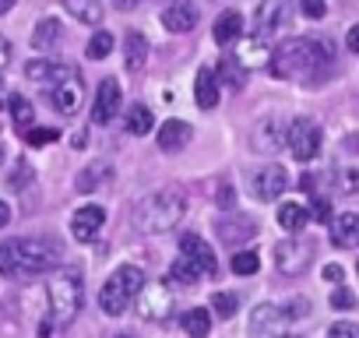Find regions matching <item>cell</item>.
<instances>
[{
  "mask_svg": "<svg viewBox=\"0 0 359 338\" xmlns=\"http://www.w3.org/2000/svg\"><path fill=\"white\" fill-rule=\"evenodd\" d=\"M310 215L317 219V222H331V205H327V198H313V205H310Z\"/></svg>",
  "mask_w": 359,
  "mask_h": 338,
  "instance_id": "cell-41",
  "label": "cell"
},
{
  "mask_svg": "<svg viewBox=\"0 0 359 338\" xmlns=\"http://www.w3.org/2000/svg\"><path fill=\"white\" fill-rule=\"evenodd\" d=\"M85 141H88V137H85V130H78V134H74V148H85Z\"/></svg>",
  "mask_w": 359,
  "mask_h": 338,
  "instance_id": "cell-51",
  "label": "cell"
},
{
  "mask_svg": "<svg viewBox=\"0 0 359 338\" xmlns=\"http://www.w3.org/2000/svg\"><path fill=\"white\" fill-rule=\"evenodd\" d=\"M180 254H184V257H191L205 275H215L219 271V261H215V250L201 240V236H194V233H184V236H180Z\"/></svg>",
  "mask_w": 359,
  "mask_h": 338,
  "instance_id": "cell-15",
  "label": "cell"
},
{
  "mask_svg": "<svg viewBox=\"0 0 359 338\" xmlns=\"http://www.w3.org/2000/svg\"><path fill=\"white\" fill-rule=\"evenodd\" d=\"M306 222H310V212H306L299 201H285V205L278 208V226H282V229L299 233V229H306Z\"/></svg>",
  "mask_w": 359,
  "mask_h": 338,
  "instance_id": "cell-25",
  "label": "cell"
},
{
  "mask_svg": "<svg viewBox=\"0 0 359 338\" xmlns=\"http://www.w3.org/2000/svg\"><path fill=\"white\" fill-rule=\"evenodd\" d=\"M15 4H18V0H0V15H8Z\"/></svg>",
  "mask_w": 359,
  "mask_h": 338,
  "instance_id": "cell-50",
  "label": "cell"
},
{
  "mask_svg": "<svg viewBox=\"0 0 359 338\" xmlns=\"http://www.w3.org/2000/svg\"><path fill=\"white\" fill-rule=\"evenodd\" d=\"M50 310H53V320L60 327H67L78 313H81V303H85V285H81V271L78 268H57L53 278H50Z\"/></svg>",
  "mask_w": 359,
  "mask_h": 338,
  "instance_id": "cell-5",
  "label": "cell"
},
{
  "mask_svg": "<svg viewBox=\"0 0 359 338\" xmlns=\"http://www.w3.org/2000/svg\"><path fill=\"white\" fill-rule=\"evenodd\" d=\"M240 32H243V15H240V11H226V15H219L212 36H215L219 46H229V43L240 39Z\"/></svg>",
  "mask_w": 359,
  "mask_h": 338,
  "instance_id": "cell-24",
  "label": "cell"
},
{
  "mask_svg": "<svg viewBox=\"0 0 359 338\" xmlns=\"http://www.w3.org/2000/svg\"><path fill=\"white\" fill-rule=\"evenodd\" d=\"M162 25L165 32H191L198 25V8L191 4V0H172V4L162 11Z\"/></svg>",
  "mask_w": 359,
  "mask_h": 338,
  "instance_id": "cell-17",
  "label": "cell"
},
{
  "mask_svg": "<svg viewBox=\"0 0 359 338\" xmlns=\"http://www.w3.org/2000/svg\"><path fill=\"white\" fill-rule=\"evenodd\" d=\"M67 8L81 18V22H99L102 8H95V0H67Z\"/></svg>",
  "mask_w": 359,
  "mask_h": 338,
  "instance_id": "cell-36",
  "label": "cell"
},
{
  "mask_svg": "<svg viewBox=\"0 0 359 338\" xmlns=\"http://www.w3.org/2000/svg\"><path fill=\"white\" fill-rule=\"evenodd\" d=\"M109 50H113V32H95L92 39H88V60H106L109 57Z\"/></svg>",
  "mask_w": 359,
  "mask_h": 338,
  "instance_id": "cell-33",
  "label": "cell"
},
{
  "mask_svg": "<svg viewBox=\"0 0 359 338\" xmlns=\"http://www.w3.org/2000/svg\"><path fill=\"white\" fill-rule=\"evenodd\" d=\"M57 43H60V22L57 18H43L36 25V32H32V46L36 50H53Z\"/></svg>",
  "mask_w": 359,
  "mask_h": 338,
  "instance_id": "cell-27",
  "label": "cell"
},
{
  "mask_svg": "<svg viewBox=\"0 0 359 338\" xmlns=\"http://www.w3.org/2000/svg\"><path fill=\"white\" fill-rule=\"evenodd\" d=\"M345 43H348V50H352V53H359V25H352V29H348Z\"/></svg>",
  "mask_w": 359,
  "mask_h": 338,
  "instance_id": "cell-45",
  "label": "cell"
},
{
  "mask_svg": "<svg viewBox=\"0 0 359 338\" xmlns=\"http://www.w3.org/2000/svg\"><path fill=\"white\" fill-rule=\"evenodd\" d=\"M324 278H327V282H341V268H338V264H327V268H324Z\"/></svg>",
  "mask_w": 359,
  "mask_h": 338,
  "instance_id": "cell-46",
  "label": "cell"
},
{
  "mask_svg": "<svg viewBox=\"0 0 359 338\" xmlns=\"http://www.w3.org/2000/svg\"><path fill=\"white\" fill-rule=\"evenodd\" d=\"M137 299V313L144 320H165L169 310H172V292H169V282H144L141 292L134 296Z\"/></svg>",
  "mask_w": 359,
  "mask_h": 338,
  "instance_id": "cell-9",
  "label": "cell"
},
{
  "mask_svg": "<svg viewBox=\"0 0 359 338\" xmlns=\"http://www.w3.org/2000/svg\"><path fill=\"white\" fill-rule=\"evenodd\" d=\"M102 226H106V212H102L99 205H85V208L74 212V219H71V233H74V240H81V243H92Z\"/></svg>",
  "mask_w": 359,
  "mask_h": 338,
  "instance_id": "cell-16",
  "label": "cell"
},
{
  "mask_svg": "<svg viewBox=\"0 0 359 338\" xmlns=\"http://www.w3.org/2000/svg\"><path fill=\"white\" fill-rule=\"evenodd\" d=\"M257 268H261L257 250H240V254L233 257V271H236V275H254Z\"/></svg>",
  "mask_w": 359,
  "mask_h": 338,
  "instance_id": "cell-35",
  "label": "cell"
},
{
  "mask_svg": "<svg viewBox=\"0 0 359 338\" xmlns=\"http://www.w3.org/2000/svg\"><path fill=\"white\" fill-rule=\"evenodd\" d=\"M194 99H198V106H201V109H215V106H219V81H215V74H212L208 67H201V71H198Z\"/></svg>",
  "mask_w": 359,
  "mask_h": 338,
  "instance_id": "cell-22",
  "label": "cell"
},
{
  "mask_svg": "<svg viewBox=\"0 0 359 338\" xmlns=\"http://www.w3.org/2000/svg\"><path fill=\"white\" fill-rule=\"evenodd\" d=\"M0 162H4V148H0Z\"/></svg>",
  "mask_w": 359,
  "mask_h": 338,
  "instance_id": "cell-52",
  "label": "cell"
},
{
  "mask_svg": "<svg viewBox=\"0 0 359 338\" xmlns=\"http://www.w3.org/2000/svg\"><path fill=\"white\" fill-rule=\"evenodd\" d=\"M331 243L341 250L359 247V212H345V215L331 219Z\"/></svg>",
  "mask_w": 359,
  "mask_h": 338,
  "instance_id": "cell-18",
  "label": "cell"
},
{
  "mask_svg": "<svg viewBox=\"0 0 359 338\" xmlns=\"http://www.w3.org/2000/svg\"><path fill=\"white\" fill-rule=\"evenodd\" d=\"M310 257H313V247L306 240H299L296 233H292V240H282L275 247V268L282 275H303L310 268Z\"/></svg>",
  "mask_w": 359,
  "mask_h": 338,
  "instance_id": "cell-8",
  "label": "cell"
},
{
  "mask_svg": "<svg viewBox=\"0 0 359 338\" xmlns=\"http://www.w3.org/2000/svg\"><path fill=\"white\" fill-rule=\"evenodd\" d=\"M285 148L292 151V158L310 162V158L320 151V127H317L313 120H306V116L292 120V123L285 127Z\"/></svg>",
  "mask_w": 359,
  "mask_h": 338,
  "instance_id": "cell-7",
  "label": "cell"
},
{
  "mask_svg": "<svg viewBox=\"0 0 359 338\" xmlns=\"http://www.w3.org/2000/svg\"><path fill=\"white\" fill-rule=\"evenodd\" d=\"M338 191H345V194L359 191V173H355V169H345V173L338 177Z\"/></svg>",
  "mask_w": 359,
  "mask_h": 338,
  "instance_id": "cell-42",
  "label": "cell"
},
{
  "mask_svg": "<svg viewBox=\"0 0 359 338\" xmlns=\"http://www.w3.org/2000/svg\"><path fill=\"white\" fill-rule=\"evenodd\" d=\"M184 219V198L176 191H151L134 205V226L141 233H165Z\"/></svg>",
  "mask_w": 359,
  "mask_h": 338,
  "instance_id": "cell-3",
  "label": "cell"
},
{
  "mask_svg": "<svg viewBox=\"0 0 359 338\" xmlns=\"http://www.w3.org/2000/svg\"><path fill=\"white\" fill-rule=\"evenodd\" d=\"M285 327H289V317H285L282 306H275V303L254 306V313H250V334H257V338H278V334H285Z\"/></svg>",
  "mask_w": 359,
  "mask_h": 338,
  "instance_id": "cell-12",
  "label": "cell"
},
{
  "mask_svg": "<svg viewBox=\"0 0 359 338\" xmlns=\"http://www.w3.org/2000/svg\"><path fill=\"white\" fill-rule=\"evenodd\" d=\"M219 205H222V208H233V191H229V187L219 191Z\"/></svg>",
  "mask_w": 359,
  "mask_h": 338,
  "instance_id": "cell-47",
  "label": "cell"
},
{
  "mask_svg": "<svg viewBox=\"0 0 359 338\" xmlns=\"http://www.w3.org/2000/svg\"><path fill=\"white\" fill-rule=\"evenodd\" d=\"M8 60H11V43H8L4 36H0V71L8 67Z\"/></svg>",
  "mask_w": 359,
  "mask_h": 338,
  "instance_id": "cell-44",
  "label": "cell"
},
{
  "mask_svg": "<svg viewBox=\"0 0 359 338\" xmlns=\"http://www.w3.org/2000/svg\"><path fill=\"white\" fill-rule=\"evenodd\" d=\"M285 187H289V173L282 165H264V169H257L254 180H250V194L257 201H275V198L285 194Z\"/></svg>",
  "mask_w": 359,
  "mask_h": 338,
  "instance_id": "cell-13",
  "label": "cell"
},
{
  "mask_svg": "<svg viewBox=\"0 0 359 338\" xmlns=\"http://www.w3.org/2000/svg\"><path fill=\"white\" fill-rule=\"evenodd\" d=\"M141 285H144V268H137V264H120V268L106 278V285H102V292H99L102 313H109V317L123 313V310L134 303V296L141 292Z\"/></svg>",
  "mask_w": 359,
  "mask_h": 338,
  "instance_id": "cell-6",
  "label": "cell"
},
{
  "mask_svg": "<svg viewBox=\"0 0 359 338\" xmlns=\"http://www.w3.org/2000/svg\"><path fill=\"white\" fill-rule=\"evenodd\" d=\"M60 257V243L46 236H18L0 243V275L4 278H36L53 271Z\"/></svg>",
  "mask_w": 359,
  "mask_h": 338,
  "instance_id": "cell-1",
  "label": "cell"
},
{
  "mask_svg": "<svg viewBox=\"0 0 359 338\" xmlns=\"http://www.w3.org/2000/svg\"><path fill=\"white\" fill-rule=\"evenodd\" d=\"M282 310H285V317H289V320H299V317H306V313H310V303H306L303 296H296V299H289Z\"/></svg>",
  "mask_w": 359,
  "mask_h": 338,
  "instance_id": "cell-39",
  "label": "cell"
},
{
  "mask_svg": "<svg viewBox=\"0 0 359 338\" xmlns=\"http://www.w3.org/2000/svg\"><path fill=\"white\" fill-rule=\"evenodd\" d=\"M201 275H205V271H201V268H198L191 257H184V254H180V257L169 264V271H165V282H169V285H194Z\"/></svg>",
  "mask_w": 359,
  "mask_h": 338,
  "instance_id": "cell-23",
  "label": "cell"
},
{
  "mask_svg": "<svg viewBox=\"0 0 359 338\" xmlns=\"http://www.w3.org/2000/svg\"><path fill=\"white\" fill-rule=\"evenodd\" d=\"M212 310H215L219 317H233V313H236V296H233V292H215V296H212Z\"/></svg>",
  "mask_w": 359,
  "mask_h": 338,
  "instance_id": "cell-37",
  "label": "cell"
},
{
  "mask_svg": "<svg viewBox=\"0 0 359 338\" xmlns=\"http://www.w3.org/2000/svg\"><path fill=\"white\" fill-rule=\"evenodd\" d=\"M257 36L268 39V36H278L292 25V0H264V4L257 8Z\"/></svg>",
  "mask_w": 359,
  "mask_h": 338,
  "instance_id": "cell-10",
  "label": "cell"
},
{
  "mask_svg": "<svg viewBox=\"0 0 359 338\" xmlns=\"http://www.w3.org/2000/svg\"><path fill=\"white\" fill-rule=\"evenodd\" d=\"M299 11L306 18H324L327 15V4H324V0H299Z\"/></svg>",
  "mask_w": 359,
  "mask_h": 338,
  "instance_id": "cell-40",
  "label": "cell"
},
{
  "mask_svg": "<svg viewBox=\"0 0 359 338\" xmlns=\"http://www.w3.org/2000/svg\"><path fill=\"white\" fill-rule=\"evenodd\" d=\"M137 4H144V0H116L120 11H130V8H137Z\"/></svg>",
  "mask_w": 359,
  "mask_h": 338,
  "instance_id": "cell-49",
  "label": "cell"
},
{
  "mask_svg": "<svg viewBox=\"0 0 359 338\" xmlns=\"http://www.w3.org/2000/svg\"><path fill=\"white\" fill-rule=\"evenodd\" d=\"M250 148L257 155H275L278 148H285V123L278 116H264L254 123L250 130Z\"/></svg>",
  "mask_w": 359,
  "mask_h": 338,
  "instance_id": "cell-11",
  "label": "cell"
},
{
  "mask_svg": "<svg viewBox=\"0 0 359 338\" xmlns=\"http://www.w3.org/2000/svg\"><path fill=\"white\" fill-rule=\"evenodd\" d=\"M184 331H187V334H208V331H212V317H208V310H205V306L187 310V313H184Z\"/></svg>",
  "mask_w": 359,
  "mask_h": 338,
  "instance_id": "cell-30",
  "label": "cell"
},
{
  "mask_svg": "<svg viewBox=\"0 0 359 338\" xmlns=\"http://www.w3.org/2000/svg\"><path fill=\"white\" fill-rule=\"evenodd\" d=\"M123 60L130 71H137L144 60H148V39L141 32H127V43H123Z\"/></svg>",
  "mask_w": 359,
  "mask_h": 338,
  "instance_id": "cell-26",
  "label": "cell"
},
{
  "mask_svg": "<svg viewBox=\"0 0 359 338\" xmlns=\"http://www.w3.org/2000/svg\"><path fill=\"white\" fill-rule=\"evenodd\" d=\"M57 137H60V130H57V127H29L25 144H32V148H46V144H53Z\"/></svg>",
  "mask_w": 359,
  "mask_h": 338,
  "instance_id": "cell-34",
  "label": "cell"
},
{
  "mask_svg": "<svg viewBox=\"0 0 359 338\" xmlns=\"http://www.w3.org/2000/svg\"><path fill=\"white\" fill-rule=\"evenodd\" d=\"M219 74H222V81L233 85V88H243V85H247V71H243V64H240L236 57H222Z\"/></svg>",
  "mask_w": 359,
  "mask_h": 338,
  "instance_id": "cell-31",
  "label": "cell"
},
{
  "mask_svg": "<svg viewBox=\"0 0 359 338\" xmlns=\"http://www.w3.org/2000/svg\"><path fill=\"white\" fill-rule=\"evenodd\" d=\"M109 177H113V165L99 158V162H88V165L81 169V177L74 180V187H78L81 194H92V191H99Z\"/></svg>",
  "mask_w": 359,
  "mask_h": 338,
  "instance_id": "cell-20",
  "label": "cell"
},
{
  "mask_svg": "<svg viewBox=\"0 0 359 338\" xmlns=\"http://www.w3.org/2000/svg\"><path fill=\"white\" fill-rule=\"evenodd\" d=\"M331 306H338V310H352V306H355V296H352V289L338 285V289L331 292Z\"/></svg>",
  "mask_w": 359,
  "mask_h": 338,
  "instance_id": "cell-38",
  "label": "cell"
},
{
  "mask_svg": "<svg viewBox=\"0 0 359 338\" xmlns=\"http://www.w3.org/2000/svg\"><path fill=\"white\" fill-rule=\"evenodd\" d=\"M39 85H43L46 102H50L57 113L71 116V113H78V109H81L85 81H81L78 67H71V64H57V60H53V64H50V71H46V78H43Z\"/></svg>",
  "mask_w": 359,
  "mask_h": 338,
  "instance_id": "cell-4",
  "label": "cell"
},
{
  "mask_svg": "<svg viewBox=\"0 0 359 338\" xmlns=\"http://www.w3.org/2000/svg\"><path fill=\"white\" fill-rule=\"evenodd\" d=\"M331 334H348V338H359V324H348V320H338V324H331Z\"/></svg>",
  "mask_w": 359,
  "mask_h": 338,
  "instance_id": "cell-43",
  "label": "cell"
},
{
  "mask_svg": "<svg viewBox=\"0 0 359 338\" xmlns=\"http://www.w3.org/2000/svg\"><path fill=\"white\" fill-rule=\"evenodd\" d=\"M194 137V127L187 120H165L162 130H158V148L162 151H180V148H187Z\"/></svg>",
  "mask_w": 359,
  "mask_h": 338,
  "instance_id": "cell-19",
  "label": "cell"
},
{
  "mask_svg": "<svg viewBox=\"0 0 359 338\" xmlns=\"http://www.w3.org/2000/svg\"><path fill=\"white\" fill-rule=\"evenodd\" d=\"M11 116H15V123H18V130L25 134L29 127H32V102L25 99V95H11Z\"/></svg>",
  "mask_w": 359,
  "mask_h": 338,
  "instance_id": "cell-32",
  "label": "cell"
},
{
  "mask_svg": "<svg viewBox=\"0 0 359 338\" xmlns=\"http://www.w3.org/2000/svg\"><path fill=\"white\" fill-rule=\"evenodd\" d=\"M271 74L285 81H313L327 60V50L313 39H285L271 57Z\"/></svg>",
  "mask_w": 359,
  "mask_h": 338,
  "instance_id": "cell-2",
  "label": "cell"
},
{
  "mask_svg": "<svg viewBox=\"0 0 359 338\" xmlns=\"http://www.w3.org/2000/svg\"><path fill=\"white\" fill-rule=\"evenodd\" d=\"M11 222V208H8V201H0V229H4Z\"/></svg>",
  "mask_w": 359,
  "mask_h": 338,
  "instance_id": "cell-48",
  "label": "cell"
},
{
  "mask_svg": "<svg viewBox=\"0 0 359 338\" xmlns=\"http://www.w3.org/2000/svg\"><path fill=\"white\" fill-rule=\"evenodd\" d=\"M120 106H123V88H120L113 78H106V81L99 85V92H95L92 120H95V123H109V120L120 113Z\"/></svg>",
  "mask_w": 359,
  "mask_h": 338,
  "instance_id": "cell-14",
  "label": "cell"
},
{
  "mask_svg": "<svg viewBox=\"0 0 359 338\" xmlns=\"http://www.w3.org/2000/svg\"><path fill=\"white\" fill-rule=\"evenodd\" d=\"M222 243H243V240H254L257 236V222L250 215H236V219H226L222 229H219Z\"/></svg>",
  "mask_w": 359,
  "mask_h": 338,
  "instance_id": "cell-21",
  "label": "cell"
},
{
  "mask_svg": "<svg viewBox=\"0 0 359 338\" xmlns=\"http://www.w3.org/2000/svg\"><path fill=\"white\" fill-rule=\"evenodd\" d=\"M268 57H271V53H268V46H264V39L257 36V39H250V43H243V50H240V57H236V60H240L243 67H257V64H264Z\"/></svg>",
  "mask_w": 359,
  "mask_h": 338,
  "instance_id": "cell-29",
  "label": "cell"
},
{
  "mask_svg": "<svg viewBox=\"0 0 359 338\" xmlns=\"http://www.w3.org/2000/svg\"><path fill=\"white\" fill-rule=\"evenodd\" d=\"M151 123H155V116H151V109L144 106V102H134L130 109H127V130L130 134H148L151 130Z\"/></svg>",
  "mask_w": 359,
  "mask_h": 338,
  "instance_id": "cell-28",
  "label": "cell"
}]
</instances>
